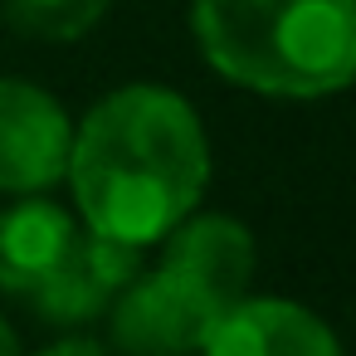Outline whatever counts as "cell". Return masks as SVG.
<instances>
[{
    "label": "cell",
    "instance_id": "30bf717a",
    "mask_svg": "<svg viewBox=\"0 0 356 356\" xmlns=\"http://www.w3.org/2000/svg\"><path fill=\"white\" fill-rule=\"evenodd\" d=\"M40 356H113V351H108V346H98L93 337H64V341L44 346Z\"/></svg>",
    "mask_w": 356,
    "mask_h": 356
},
{
    "label": "cell",
    "instance_id": "7a4b0ae2",
    "mask_svg": "<svg viewBox=\"0 0 356 356\" xmlns=\"http://www.w3.org/2000/svg\"><path fill=\"white\" fill-rule=\"evenodd\" d=\"M200 59L264 98H327L356 79V0H191Z\"/></svg>",
    "mask_w": 356,
    "mask_h": 356
},
{
    "label": "cell",
    "instance_id": "ba28073f",
    "mask_svg": "<svg viewBox=\"0 0 356 356\" xmlns=\"http://www.w3.org/2000/svg\"><path fill=\"white\" fill-rule=\"evenodd\" d=\"M74 220L44 195H25L10 210H0V293L30 302V293L74 244Z\"/></svg>",
    "mask_w": 356,
    "mask_h": 356
},
{
    "label": "cell",
    "instance_id": "6da1fadb",
    "mask_svg": "<svg viewBox=\"0 0 356 356\" xmlns=\"http://www.w3.org/2000/svg\"><path fill=\"white\" fill-rule=\"evenodd\" d=\"M205 181V127L171 88L127 83L74 127L69 186L93 234L147 249L195 215Z\"/></svg>",
    "mask_w": 356,
    "mask_h": 356
},
{
    "label": "cell",
    "instance_id": "52a82bcc",
    "mask_svg": "<svg viewBox=\"0 0 356 356\" xmlns=\"http://www.w3.org/2000/svg\"><path fill=\"white\" fill-rule=\"evenodd\" d=\"M205 356H341L337 332L288 298H239L200 346Z\"/></svg>",
    "mask_w": 356,
    "mask_h": 356
},
{
    "label": "cell",
    "instance_id": "8fae6325",
    "mask_svg": "<svg viewBox=\"0 0 356 356\" xmlns=\"http://www.w3.org/2000/svg\"><path fill=\"white\" fill-rule=\"evenodd\" d=\"M0 356H20V341H15V332H10L6 317H0Z\"/></svg>",
    "mask_w": 356,
    "mask_h": 356
},
{
    "label": "cell",
    "instance_id": "5b68a950",
    "mask_svg": "<svg viewBox=\"0 0 356 356\" xmlns=\"http://www.w3.org/2000/svg\"><path fill=\"white\" fill-rule=\"evenodd\" d=\"M142 273V249L108 239V234H74V244L64 249V259L54 264V273L30 293V307L54 322V327H79L88 317H103L127 283Z\"/></svg>",
    "mask_w": 356,
    "mask_h": 356
},
{
    "label": "cell",
    "instance_id": "9c48e42d",
    "mask_svg": "<svg viewBox=\"0 0 356 356\" xmlns=\"http://www.w3.org/2000/svg\"><path fill=\"white\" fill-rule=\"evenodd\" d=\"M108 10V0H6V25L25 40L74 44Z\"/></svg>",
    "mask_w": 356,
    "mask_h": 356
},
{
    "label": "cell",
    "instance_id": "8992f818",
    "mask_svg": "<svg viewBox=\"0 0 356 356\" xmlns=\"http://www.w3.org/2000/svg\"><path fill=\"white\" fill-rule=\"evenodd\" d=\"M176 278H186L200 298H210L220 312H229L239 298H249L254 278V234L229 215H186L166 234V259Z\"/></svg>",
    "mask_w": 356,
    "mask_h": 356
},
{
    "label": "cell",
    "instance_id": "3957f363",
    "mask_svg": "<svg viewBox=\"0 0 356 356\" xmlns=\"http://www.w3.org/2000/svg\"><path fill=\"white\" fill-rule=\"evenodd\" d=\"M220 317L225 312L171 268L137 273L127 293L108 307L113 341L127 356H195Z\"/></svg>",
    "mask_w": 356,
    "mask_h": 356
},
{
    "label": "cell",
    "instance_id": "277c9868",
    "mask_svg": "<svg viewBox=\"0 0 356 356\" xmlns=\"http://www.w3.org/2000/svg\"><path fill=\"white\" fill-rule=\"evenodd\" d=\"M74 122L30 79H0V191L40 195L69 176Z\"/></svg>",
    "mask_w": 356,
    "mask_h": 356
}]
</instances>
